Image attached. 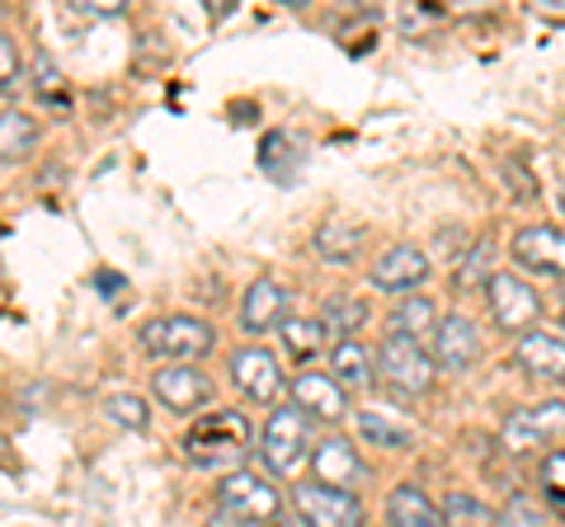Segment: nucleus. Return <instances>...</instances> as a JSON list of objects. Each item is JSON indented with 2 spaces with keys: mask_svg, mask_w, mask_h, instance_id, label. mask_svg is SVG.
Returning <instances> with one entry per match:
<instances>
[{
  "mask_svg": "<svg viewBox=\"0 0 565 527\" xmlns=\"http://www.w3.org/2000/svg\"><path fill=\"white\" fill-rule=\"evenodd\" d=\"M509 255H514L519 269H533L542 278H565V232L561 226L533 222L509 240Z\"/></svg>",
  "mask_w": 565,
  "mask_h": 527,
  "instance_id": "9",
  "label": "nucleus"
},
{
  "mask_svg": "<svg viewBox=\"0 0 565 527\" xmlns=\"http://www.w3.org/2000/svg\"><path fill=\"white\" fill-rule=\"evenodd\" d=\"M386 527H444V508H434L419 485H396L386 495Z\"/></svg>",
  "mask_w": 565,
  "mask_h": 527,
  "instance_id": "19",
  "label": "nucleus"
},
{
  "mask_svg": "<svg viewBox=\"0 0 565 527\" xmlns=\"http://www.w3.org/2000/svg\"><path fill=\"white\" fill-rule=\"evenodd\" d=\"M434 264L419 245H392L377 264H373V288L392 292V297H415L424 283H429Z\"/></svg>",
  "mask_w": 565,
  "mask_h": 527,
  "instance_id": "12",
  "label": "nucleus"
},
{
  "mask_svg": "<svg viewBox=\"0 0 565 527\" xmlns=\"http://www.w3.org/2000/svg\"><path fill=\"white\" fill-rule=\"evenodd\" d=\"M556 203H561V213H565V184H561V193H556Z\"/></svg>",
  "mask_w": 565,
  "mask_h": 527,
  "instance_id": "34",
  "label": "nucleus"
},
{
  "mask_svg": "<svg viewBox=\"0 0 565 527\" xmlns=\"http://www.w3.org/2000/svg\"><path fill=\"white\" fill-rule=\"evenodd\" d=\"M556 311H561V325H565V292H561V306Z\"/></svg>",
  "mask_w": 565,
  "mask_h": 527,
  "instance_id": "35",
  "label": "nucleus"
},
{
  "mask_svg": "<svg viewBox=\"0 0 565 527\" xmlns=\"http://www.w3.org/2000/svg\"><path fill=\"white\" fill-rule=\"evenodd\" d=\"M307 462H311V476H316V481L340 485V490L359 485V481L367 476V466L359 462V448H353L344 433H326V438H316V448H311Z\"/></svg>",
  "mask_w": 565,
  "mask_h": 527,
  "instance_id": "13",
  "label": "nucleus"
},
{
  "mask_svg": "<svg viewBox=\"0 0 565 527\" xmlns=\"http://www.w3.org/2000/svg\"><path fill=\"white\" fill-rule=\"evenodd\" d=\"M104 415H109L114 424H122V429H147V419H151L147 400L132 396V391H118V396L104 400Z\"/></svg>",
  "mask_w": 565,
  "mask_h": 527,
  "instance_id": "27",
  "label": "nucleus"
},
{
  "mask_svg": "<svg viewBox=\"0 0 565 527\" xmlns=\"http://www.w3.org/2000/svg\"><path fill=\"white\" fill-rule=\"evenodd\" d=\"M282 306H288V288L278 283V278L269 273H259L250 288H245L241 297V311H236V321L245 335H264V330H278L288 315H282Z\"/></svg>",
  "mask_w": 565,
  "mask_h": 527,
  "instance_id": "14",
  "label": "nucleus"
},
{
  "mask_svg": "<svg viewBox=\"0 0 565 527\" xmlns=\"http://www.w3.org/2000/svg\"><path fill=\"white\" fill-rule=\"evenodd\" d=\"M321 321H326V330L334 335V344H340V340H359V330L367 321V306L353 302V297H330Z\"/></svg>",
  "mask_w": 565,
  "mask_h": 527,
  "instance_id": "26",
  "label": "nucleus"
},
{
  "mask_svg": "<svg viewBox=\"0 0 565 527\" xmlns=\"http://www.w3.org/2000/svg\"><path fill=\"white\" fill-rule=\"evenodd\" d=\"M292 508L307 527H363V499L353 490L326 485L316 476L292 485Z\"/></svg>",
  "mask_w": 565,
  "mask_h": 527,
  "instance_id": "5",
  "label": "nucleus"
},
{
  "mask_svg": "<svg viewBox=\"0 0 565 527\" xmlns=\"http://www.w3.org/2000/svg\"><path fill=\"white\" fill-rule=\"evenodd\" d=\"M494 527H546V514L533 499H509L500 514H494Z\"/></svg>",
  "mask_w": 565,
  "mask_h": 527,
  "instance_id": "29",
  "label": "nucleus"
},
{
  "mask_svg": "<svg viewBox=\"0 0 565 527\" xmlns=\"http://www.w3.org/2000/svg\"><path fill=\"white\" fill-rule=\"evenodd\" d=\"M151 396L161 400V406H166L170 415H189V410H199L203 400H212V377L203 373V367H193V363L156 367V377H151Z\"/></svg>",
  "mask_w": 565,
  "mask_h": 527,
  "instance_id": "10",
  "label": "nucleus"
},
{
  "mask_svg": "<svg viewBox=\"0 0 565 527\" xmlns=\"http://www.w3.org/2000/svg\"><path fill=\"white\" fill-rule=\"evenodd\" d=\"M438 508H444V527H494L490 508L481 504V495H471V490H448Z\"/></svg>",
  "mask_w": 565,
  "mask_h": 527,
  "instance_id": "24",
  "label": "nucleus"
},
{
  "mask_svg": "<svg viewBox=\"0 0 565 527\" xmlns=\"http://www.w3.org/2000/svg\"><path fill=\"white\" fill-rule=\"evenodd\" d=\"M377 381L396 396H424L434 386V354L405 335H386L377 344Z\"/></svg>",
  "mask_w": 565,
  "mask_h": 527,
  "instance_id": "3",
  "label": "nucleus"
},
{
  "mask_svg": "<svg viewBox=\"0 0 565 527\" xmlns=\"http://www.w3.org/2000/svg\"><path fill=\"white\" fill-rule=\"evenodd\" d=\"M232 381L245 400H255V406H269V400L282 396V367L269 348H259V344H245L232 354Z\"/></svg>",
  "mask_w": 565,
  "mask_h": 527,
  "instance_id": "11",
  "label": "nucleus"
},
{
  "mask_svg": "<svg viewBox=\"0 0 565 527\" xmlns=\"http://www.w3.org/2000/svg\"><path fill=\"white\" fill-rule=\"evenodd\" d=\"M353 424H359V433L367 438V443H377V448H411L415 438L405 424H396L392 415H382V410H359L353 415Z\"/></svg>",
  "mask_w": 565,
  "mask_h": 527,
  "instance_id": "25",
  "label": "nucleus"
},
{
  "mask_svg": "<svg viewBox=\"0 0 565 527\" xmlns=\"http://www.w3.org/2000/svg\"><path fill=\"white\" fill-rule=\"evenodd\" d=\"M184 448H189L193 466H207V471L232 466V462L245 456V448H250V424H245V415H236V410H217L212 419H203V424L189 429Z\"/></svg>",
  "mask_w": 565,
  "mask_h": 527,
  "instance_id": "2",
  "label": "nucleus"
},
{
  "mask_svg": "<svg viewBox=\"0 0 565 527\" xmlns=\"http://www.w3.org/2000/svg\"><path fill=\"white\" fill-rule=\"evenodd\" d=\"M33 142H39V128H33V118L20 114L14 104H6V114H0V155H6V165L24 161V155L33 151Z\"/></svg>",
  "mask_w": 565,
  "mask_h": 527,
  "instance_id": "22",
  "label": "nucleus"
},
{
  "mask_svg": "<svg viewBox=\"0 0 565 527\" xmlns=\"http://www.w3.org/2000/svg\"><path fill=\"white\" fill-rule=\"evenodd\" d=\"M278 335H282V354L297 358V363H307L321 354V344L330 340V330L321 315H288V321L278 325Z\"/></svg>",
  "mask_w": 565,
  "mask_h": 527,
  "instance_id": "21",
  "label": "nucleus"
},
{
  "mask_svg": "<svg viewBox=\"0 0 565 527\" xmlns=\"http://www.w3.org/2000/svg\"><path fill=\"white\" fill-rule=\"evenodd\" d=\"M14 85H20V57H14L10 33H0V95H6V104L14 99Z\"/></svg>",
  "mask_w": 565,
  "mask_h": 527,
  "instance_id": "30",
  "label": "nucleus"
},
{
  "mask_svg": "<svg viewBox=\"0 0 565 527\" xmlns=\"http://www.w3.org/2000/svg\"><path fill=\"white\" fill-rule=\"evenodd\" d=\"M537 481H542V495H546V504H552L556 514L565 518V448L546 456L542 471H537Z\"/></svg>",
  "mask_w": 565,
  "mask_h": 527,
  "instance_id": "28",
  "label": "nucleus"
},
{
  "mask_svg": "<svg viewBox=\"0 0 565 527\" xmlns=\"http://www.w3.org/2000/svg\"><path fill=\"white\" fill-rule=\"evenodd\" d=\"M486 259H490V245L481 240V245H476V255L462 264V273H457V288H471V283H481V278L490 283V273H486Z\"/></svg>",
  "mask_w": 565,
  "mask_h": 527,
  "instance_id": "31",
  "label": "nucleus"
},
{
  "mask_svg": "<svg viewBox=\"0 0 565 527\" xmlns=\"http://www.w3.org/2000/svg\"><path fill=\"white\" fill-rule=\"evenodd\" d=\"M486 306H490V321L500 330H514V335H527L537 330V315H542V297L523 283L519 273L509 269H494L490 283H486Z\"/></svg>",
  "mask_w": 565,
  "mask_h": 527,
  "instance_id": "7",
  "label": "nucleus"
},
{
  "mask_svg": "<svg viewBox=\"0 0 565 527\" xmlns=\"http://www.w3.org/2000/svg\"><path fill=\"white\" fill-rule=\"evenodd\" d=\"M561 438H565V400H537V406L509 410L504 424H500V448L509 456L552 448V443H561Z\"/></svg>",
  "mask_w": 565,
  "mask_h": 527,
  "instance_id": "4",
  "label": "nucleus"
},
{
  "mask_svg": "<svg viewBox=\"0 0 565 527\" xmlns=\"http://www.w3.org/2000/svg\"><path fill=\"white\" fill-rule=\"evenodd\" d=\"M217 504L236 508V514L255 518V523H269V518H278L282 495L274 490L269 476H259V471H250V466H236V471H226V476L217 481Z\"/></svg>",
  "mask_w": 565,
  "mask_h": 527,
  "instance_id": "8",
  "label": "nucleus"
},
{
  "mask_svg": "<svg viewBox=\"0 0 565 527\" xmlns=\"http://www.w3.org/2000/svg\"><path fill=\"white\" fill-rule=\"evenodd\" d=\"M33 85H39V95H43V99H57L62 76L52 72V57H39V80H33Z\"/></svg>",
  "mask_w": 565,
  "mask_h": 527,
  "instance_id": "33",
  "label": "nucleus"
},
{
  "mask_svg": "<svg viewBox=\"0 0 565 527\" xmlns=\"http://www.w3.org/2000/svg\"><path fill=\"white\" fill-rule=\"evenodd\" d=\"M307 443H311V419L297 410V406H282L264 419L259 429V456L274 476H288V471L307 456Z\"/></svg>",
  "mask_w": 565,
  "mask_h": 527,
  "instance_id": "6",
  "label": "nucleus"
},
{
  "mask_svg": "<svg viewBox=\"0 0 565 527\" xmlns=\"http://www.w3.org/2000/svg\"><path fill=\"white\" fill-rule=\"evenodd\" d=\"M519 367L533 381H565V335H552V330H527L514 344Z\"/></svg>",
  "mask_w": 565,
  "mask_h": 527,
  "instance_id": "16",
  "label": "nucleus"
},
{
  "mask_svg": "<svg viewBox=\"0 0 565 527\" xmlns=\"http://www.w3.org/2000/svg\"><path fill=\"white\" fill-rule=\"evenodd\" d=\"M438 325H444V315H438L434 297H424V292L396 297V306H392V335H405V340H415V344H424V340L434 344Z\"/></svg>",
  "mask_w": 565,
  "mask_h": 527,
  "instance_id": "18",
  "label": "nucleus"
},
{
  "mask_svg": "<svg viewBox=\"0 0 565 527\" xmlns=\"http://www.w3.org/2000/svg\"><path fill=\"white\" fill-rule=\"evenodd\" d=\"M137 344L147 358L170 367V363H193V358L212 354L217 335H212V325L199 321V315H156V321L137 330Z\"/></svg>",
  "mask_w": 565,
  "mask_h": 527,
  "instance_id": "1",
  "label": "nucleus"
},
{
  "mask_svg": "<svg viewBox=\"0 0 565 527\" xmlns=\"http://www.w3.org/2000/svg\"><path fill=\"white\" fill-rule=\"evenodd\" d=\"M359 226H344V222H326V226H316V236H311V250L330 259V264H349V259H359Z\"/></svg>",
  "mask_w": 565,
  "mask_h": 527,
  "instance_id": "23",
  "label": "nucleus"
},
{
  "mask_svg": "<svg viewBox=\"0 0 565 527\" xmlns=\"http://www.w3.org/2000/svg\"><path fill=\"white\" fill-rule=\"evenodd\" d=\"M203 527H259L255 518H245V514H236V508H212V514L203 518Z\"/></svg>",
  "mask_w": 565,
  "mask_h": 527,
  "instance_id": "32",
  "label": "nucleus"
},
{
  "mask_svg": "<svg viewBox=\"0 0 565 527\" xmlns=\"http://www.w3.org/2000/svg\"><path fill=\"white\" fill-rule=\"evenodd\" d=\"M330 377L340 386H373L377 381V348L363 340H340L330 354Z\"/></svg>",
  "mask_w": 565,
  "mask_h": 527,
  "instance_id": "20",
  "label": "nucleus"
},
{
  "mask_svg": "<svg viewBox=\"0 0 565 527\" xmlns=\"http://www.w3.org/2000/svg\"><path fill=\"white\" fill-rule=\"evenodd\" d=\"M288 391H292V406L302 410L307 419H344V410H349V391L334 377H326V373H302V377H292L288 381Z\"/></svg>",
  "mask_w": 565,
  "mask_h": 527,
  "instance_id": "15",
  "label": "nucleus"
},
{
  "mask_svg": "<svg viewBox=\"0 0 565 527\" xmlns=\"http://www.w3.org/2000/svg\"><path fill=\"white\" fill-rule=\"evenodd\" d=\"M476 358H481V335H476V325L467 315H444V325H438V335H434V363L448 367V373H467Z\"/></svg>",
  "mask_w": 565,
  "mask_h": 527,
  "instance_id": "17",
  "label": "nucleus"
}]
</instances>
